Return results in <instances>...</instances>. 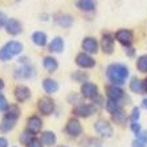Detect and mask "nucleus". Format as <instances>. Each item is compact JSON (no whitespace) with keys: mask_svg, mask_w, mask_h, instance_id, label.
Returning a JSON list of instances; mask_svg holds the SVG:
<instances>
[{"mask_svg":"<svg viewBox=\"0 0 147 147\" xmlns=\"http://www.w3.org/2000/svg\"><path fill=\"white\" fill-rule=\"evenodd\" d=\"M129 68L123 64L119 62H114V64H110L106 69V76L109 81L111 82V85H123L126 80L129 78Z\"/></svg>","mask_w":147,"mask_h":147,"instance_id":"nucleus-1","label":"nucleus"},{"mask_svg":"<svg viewBox=\"0 0 147 147\" xmlns=\"http://www.w3.org/2000/svg\"><path fill=\"white\" fill-rule=\"evenodd\" d=\"M94 129H96L97 134L101 135L102 138H111L114 134L111 123L107 122L106 119H98L94 123Z\"/></svg>","mask_w":147,"mask_h":147,"instance_id":"nucleus-2","label":"nucleus"},{"mask_svg":"<svg viewBox=\"0 0 147 147\" xmlns=\"http://www.w3.org/2000/svg\"><path fill=\"white\" fill-rule=\"evenodd\" d=\"M37 107L42 115H51L56 109V103L51 97H41L37 102Z\"/></svg>","mask_w":147,"mask_h":147,"instance_id":"nucleus-3","label":"nucleus"},{"mask_svg":"<svg viewBox=\"0 0 147 147\" xmlns=\"http://www.w3.org/2000/svg\"><path fill=\"white\" fill-rule=\"evenodd\" d=\"M76 65L82 69H90L96 66V60L85 52H81L76 56Z\"/></svg>","mask_w":147,"mask_h":147,"instance_id":"nucleus-4","label":"nucleus"},{"mask_svg":"<svg viewBox=\"0 0 147 147\" xmlns=\"http://www.w3.org/2000/svg\"><path fill=\"white\" fill-rule=\"evenodd\" d=\"M34 74H36L34 68L31 64H27V65H21L20 68H17L13 73V77L16 80H29L34 77Z\"/></svg>","mask_w":147,"mask_h":147,"instance_id":"nucleus-5","label":"nucleus"},{"mask_svg":"<svg viewBox=\"0 0 147 147\" xmlns=\"http://www.w3.org/2000/svg\"><path fill=\"white\" fill-rule=\"evenodd\" d=\"M96 106L94 105H89V103H81V105H76L73 109V114L81 118H88V117L93 115L96 113Z\"/></svg>","mask_w":147,"mask_h":147,"instance_id":"nucleus-6","label":"nucleus"},{"mask_svg":"<svg viewBox=\"0 0 147 147\" xmlns=\"http://www.w3.org/2000/svg\"><path fill=\"white\" fill-rule=\"evenodd\" d=\"M114 40H115V36L106 32V33L102 34V38H101V49L105 55H111L114 52Z\"/></svg>","mask_w":147,"mask_h":147,"instance_id":"nucleus-7","label":"nucleus"},{"mask_svg":"<svg viewBox=\"0 0 147 147\" xmlns=\"http://www.w3.org/2000/svg\"><path fill=\"white\" fill-rule=\"evenodd\" d=\"M65 133L68 134L69 137H73V138L81 135L82 126H81V123H80V121L77 119V118H72V119H69L68 122H66Z\"/></svg>","mask_w":147,"mask_h":147,"instance_id":"nucleus-8","label":"nucleus"},{"mask_svg":"<svg viewBox=\"0 0 147 147\" xmlns=\"http://www.w3.org/2000/svg\"><path fill=\"white\" fill-rule=\"evenodd\" d=\"M81 96L88 99H94L98 96V86L93 82H85L81 85Z\"/></svg>","mask_w":147,"mask_h":147,"instance_id":"nucleus-9","label":"nucleus"},{"mask_svg":"<svg viewBox=\"0 0 147 147\" xmlns=\"http://www.w3.org/2000/svg\"><path fill=\"white\" fill-rule=\"evenodd\" d=\"M115 38L118 42L126 48V47H130L133 44V40H134V34L130 29H119V31L115 33Z\"/></svg>","mask_w":147,"mask_h":147,"instance_id":"nucleus-10","label":"nucleus"},{"mask_svg":"<svg viewBox=\"0 0 147 147\" xmlns=\"http://www.w3.org/2000/svg\"><path fill=\"white\" fill-rule=\"evenodd\" d=\"M81 47L84 49V52L88 53V55H93V53L96 55L98 52V41L94 37H92V36H88V37H85L82 40Z\"/></svg>","mask_w":147,"mask_h":147,"instance_id":"nucleus-11","label":"nucleus"},{"mask_svg":"<svg viewBox=\"0 0 147 147\" xmlns=\"http://www.w3.org/2000/svg\"><path fill=\"white\" fill-rule=\"evenodd\" d=\"M13 96L16 98L17 102H25L28 99L31 98L32 93H31V89L25 85H17L13 90Z\"/></svg>","mask_w":147,"mask_h":147,"instance_id":"nucleus-12","label":"nucleus"},{"mask_svg":"<svg viewBox=\"0 0 147 147\" xmlns=\"http://www.w3.org/2000/svg\"><path fill=\"white\" fill-rule=\"evenodd\" d=\"M53 21H55L56 24L58 25V27L61 28H70L73 25V16L69 13H56L55 16H53Z\"/></svg>","mask_w":147,"mask_h":147,"instance_id":"nucleus-13","label":"nucleus"},{"mask_svg":"<svg viewBox=\"0 0 147 147\" xmlns=\"http://www.w3.org/2000/svg\"><path fill=\"white\" fill-rule=\"evenodd\" d=\"M106 96H107L109 99H113V101H118V102H121V101L125 98V92L121 89L119 86L107 85L106 86Z\"/></svg>","mask_w":147,"mask_h":147,"instance_id":"nucleus-14","label":"nucleus"},{"mask_svg":"<svg viewBox=\"0 0 147 147\" xmlns=\"http://www.w3.org/2000/svg\"><path fill=\"white\" fill-rule=\"evenodd\" d=\"M5 32L11 36H17L23 32V24L16 19H9L5 25Z\"/></svg>","mask_w":147,"mask_h":147,"instance_id":"nucleus-15","label":"nucleus"},{"mask_svg":"<svg viewBox=\"0 0 147 147\" xmlns=\"http://www.w3.org/2000/svg\"><path fill=\"white\" fill-rule=\"evenodd\" d=\"M42 129V121L40 117L37 115H32L27 119V130L32 131L33 134H37Z\"/></svg>","mask_w":147,"mask_h":147,"instance_id":"nucleus-16","label":"nucleus"},{"mask_svg":"<svg viewBox=\"0 0 147 147\" xmlns=\"http://www.w3.org/2000/svg\"><path fill=\"white\" fill-rule=\"evenodd\" d=\"M5 51L9 53L12 57L13 56H17V55H20L21 52H23V49H24V45L21 44V42H19V41H15V40H12V41H8L7 44L3 47Z\"/></svg>","mask_w":147,"mask_h":147,"instance_id":"nucleus-17","label":"nucleus"},{"mask_svg":"<svg viewBox=\"0 0 147 147\" xmlns=\"http://www.w3.org/2000/svg\"><path fill=\"white\" fill-rule=\"evenodd\" d=\"M31 38L33 41V44L37 45V47H45L48 44V36L42 31H34L31 34Z\"/></svg>","mask_w":147,"mask_h":147,"instance_id":"nucleus-18","label":"nucleus"},{"mask_svg":"<svg viewBox=\"0 0 147 147\" xmlns=\"http://www.w3.org/2000/svg\"><path fill=\"white\" fill-rule=\"evenodd\" d=\"M42 66L45 68V70L49 73H55L58 69V61L57 58H55L53 56H45L42 60Z\"/></svg>","mask_w":147,"mask_h":147,"instance_id":"nucleus-19","label":"nucleus"},{"mask_svg":"<svg viewBox=\"0 0 147 147\" xmlns=\"http://www.w3.org/2000/svg\"><path fill=\"white\" fill-rule=\"evenodd\" d=\"M64 48H65V41H64L62 37H60V36H56L49 42V51L53 52V53H62Z\"/></svg>","mask_w":147,"mask_h":147,"instance_id":"nucleus-20","label":"nucleus"},{"mask_svg":"<svg viewBox=\"0 0 147 147\" xmlns=\"http://www.w3.org/2000/svg\"><path fill=\"white\" fill-rule=\"evenodd\" d=\"M58 82L53 78H45L42 81V89L47 94H55L58 92Z\"/></svg>","mask_w":147,"mask_h":147,"instance_id":"nucleus-21","label":"nucleus"},{"mask_svg":"<svg viewBox=\"0 0 147 147\" xmlns=\"http://www.w3.org/2000/svg\"><path fill=\"white\" fill-rule=\"evenodd\" d=\"M16 122L17 119H13V118H9V117L4 115L1 122H0V131H3V133H8L16 126Z\"/></svg>","mask_w":147,"mask_h":147,"instance_id":"nucleus-22","label":"nucleus"},{"mask_svg":"<svg viewBox=\"0 0 147 147\" xmlns=\"http://www.w3.org/2000/svg\"><path fill=\"white\" fill-rule=\"evenodd\" d=\"M77 7L84 12H92L97 7V0H77Z\"/></svg>","mask_w":147,"mask_h":147,"instance_id":"nucleus-23","label":"nucleus"},{"mask_svg":"<svg viewBox=\"0 0 147 147\" xmlns=\"http://www.w3.org/2000/svg\"><path fill=\"white\" fill-rule=\"evenodd\" d=\"M129 88H130V90L133 93H138V94H140V93L144 92L143 81L139 80L138 77H133V78H131L130 84H129Z\"/></svg>","mask_w":147,"mask_h":147,"instance_id":"nucleus-24","label":"nucleus"},{"mask_svg":"<svg viewBox=\"0 0 147 147\" xmlns=\"http://www.w3.org/2000/svg\"><path fill=\"white\" fill-rule=\"evenodd\" d=\"M56 140H57V138H56V134L53 131H44V133H41V142L45 146H49V147L55 146Z\"/></svg>","mask_w":147,"mask_h":147,"instance_id":"nucleus-25","label":"nucleus"},{"mask_svg":"<svg viewBox=\"0 0 147 147\" xmlns=\"http://www.w3.org/2000/svg\"><path fill=\"white\" fill-rule=\"evenodd\" d=\"M34 139V134L29 130H24L23 133L20 134V137H19V140H20L21 144H24V146H28V144L31 143L32 140Z\"/></svg>","mask_w":147,"mask_h":147,"instance_id":"nucleus-26","label":"nucleus"},{"mask_svg":"<svg viewBox=\"0 0 147 147\" xmlns=\"http://www.w3.org/2000/svg\"><path fill=\"white\" fill-rule=\"evenodd\" d=\"M105 107H106V110L110 114H114L115 111H118V110L122 109V103L118 102V101H113V99H107Z\"/></svg>","mask_w":147,"mask_h":147,"instance_id":"nucleus-27","label":"nucleus"},{"mask_svg":"<svg viewBox=\"0 0 147 147\" xmlns=\"http://www.w3.org/2000/svg\"><path fill=\"white\" fill-rule=\"evenodd\" d=\"M20 107L17 106V105H9L8 109L5 110V114L4 115L9 117V118H13V119H19V117H20Z\"/></svg>","mask_w":147,"mask_h":147,"instance_id":"nucleus-28","label":"nucleus"},{"mask_svg":"<svg viewBox=\"0 0 147 147\" xmlns=\"http://www.w3.org/2000/svg\"><path fill=\"white\" fill-rule=\"evenodd\" d=\"M89 78V76L86 72H82V70H77V72L72 73V80L76 82H82V84H85Z\"/></svg>","mask_w":147,"mask_h":147,"instance_id":"nucleus-29","label":"nucleus"},{"mask_svg":"<svg viewBox=\"0 0 147 147\" xmlns=\"http://www.w3.org/2000/svg\"><path fill=\"white\" fill-rule=\"evenodd\" d=\"M111 117H113L114 122L118 123V125L125 123V121L127 119V115H126V113H125V110L123 109H121V110H118V111H115L114 114H111Z\"/></svg>","mask_w":147,"mask_h":147,"instance_id":"nucleus-30","label":"nucleus"},{"mask_svg":"<svg viewBox=\"0 0 147 147\" xmlns=\"http://www.w3.org/2000/svg\"><path fill=\"white\" fill-rule=\"evenodd\" d=\"M137 68L139 72L147 73V55L140 56V57L137 60Z\"/></svg>","mask_w":147,"mask_h":147,"instance_id":"nucleus-31","label":"nucleus"},{"mask_svg":"<svg viewBox=\"0 0 147 147\" xmlns=\"http://www.w3.org/2000/svg\"><path fill=\"white\" fill-rule=\"evenodd\" d=\"M8 106H9V103H8L5 96L0 93V111H5L8 109Z\"/></svg>","mask_w":147,"mask_h":147,"instance_id":"nucleus-32","label":"nucleus"},{"mask_svg":"<svg viewBox=\"0 0 147 147\" xmlns=\"http://www.w3.org/2000/svg\"><path fill=\"white\" fill-rule=\"evenodd\" d=\"M139 117H140V110H139V107H134L133 111H131V115H130L131 123H133V122H138V121H139Z\"/></svg>","mask_w":147,"mask_h":147,"instance_id":"nucleus-33","label":"nucleus"},{"mask_svg":"<svg viewBox=\"0 0 147 147\" xmlns=\"http://www.w3.org/2000/svg\"><path fill=\"white\" fill-rule=\"evenodd\" d=\"M11 60H12V56H11L4 48L0 49V61L5 62V61H11Z\"/></svg>","mask_w":147,"mask_h":147,"instance_id":"nucleus-34","label":"nucleus"},{"mask_svg":"<svg viewBox=\"0 0 147 147\" xmlns=\"http://www.w3.org/2000/svg\"><path fill=\"white\" fill-rule=\"evenodd\" d=\"M8 20H9V19H8L7 15L4 13L3 11H0V29H1V28H5Z\"/></svg>","mask_w":147,"mask_h":147,"instance_id":"nucleus-35","label":"nucleus"},{"mask_svg":"<svg viewBox=\"0 0 147 147\" xmlns=\"http://www.w3.org/2000/svg\"><path fill=\"white\" fill-rule=\"evenodd\" d=\"M130 129H131V131H133L135 135H137V134H139L140 131H142V130H140L139 122H133V123H131V126H130Z\"/></svg>","mask_w":147,"mask_h":147,"instance_id":"nucleus-36","label":"nucleus"},{"mask_svg":"<svg viewBox=\"0 0 147 147\" xmlns=\"http://www.w3.org/2000/svg\"><path fill=\"white\" fill-rule=\"evenodd\" d=\"M135 137H137V139H139L140 142H143V143L147 144V131H140V133L137 134Z\"/></svg>","mask_w":147,"mask_h":147,"instance_id":"nucleus-37","label":"nucleus"},{"mask_svg":"<svg viewBox=\"0 0 147 147\" xmlns=\"http://www.w3.org/2000/svg\"><path fill=\"white\" fill-rule=\"evenodd\" d=\"M27 147H44V144H42V142H41L40 139H37V138H34L33 140H32L31 143L28 144Z\"/></svg>","mask_w":147,"mask_h":147,"instance_id":"nucleus-38","label":"nucleus"},{"mask_svg":"<svg viewBox=\"0 0 147 147\" xmlns=\"http://www.w3.org/2000/svg\"><path fill=\"white\" fill-rule=\"evenodd\" d=\"M131 147H147V144L143 143V142H140L139 139H134V140H133V144H131Z\"/></svg>","mask_w":147,"mask_h":147,"instance_id":"nucleus-39","label":"nucleus"},{"mask_svg":"<svg viewBox=\"0 0 147 147\" xmlns=\"http://www.w3.org/2000/svg\"><path fill=\"white\" fill-rule=\"evenodd\" d=\"M125 53H127V56H134V48H131V47H126L125 48Z\"/></svg>","mask_w":147,"mask_h":147,"instance_id":"nucleus-40","label":"nucleus"},{"mask_svg":"<svg viewBox=\"0 0 147 147\" xmlns=\"http://www.w3.org/2000/svg\"><path fill=\"white\" fill-rule=\"evenodd\" d=\"M0 147H8V140L4 137H0Z\"/></svg>","mask_w":147,"mask_h":147,"instance_id":"nucleus-41","label":"nucleus"},{"mask_svg":"<svg viewBox=\"0 0 147 147\" xmlns=\"http://www.w3.org/2000/svg\"><path fill=\"white\" fill-rule=\"evenodd\" d=\"M142 107L147 110V98H143V101H142Z\"/></svg>","mask_w":147,"mask_h":147,"instance_id":"nucleus-42","label":"nucleus"},{"mask_svg":"<svg viewBox=\"0 0 147 147\" xmlns=\"http://www.w3.org/2000/svg\"><path fill=\"white\" fill-rule=\"evenodd\" d=\"M4 89V81H3V78H0V92Z\"/></svg>","mask_w":147,"mask_h":147,"instance_id":"nucleus-43","label":"nucleus"},{"mask_svg":"<svg viewBox=\"0 0 147 147\" xmlns=\"http://www.w3.org/2000/svg\"><path fill=\"white\" fill-rule=\"evenodd\" d=\"M143 85H144V92L147 93V78H146V80H144V81H143Z\"/></svg>","mask_w":147,"mask_h":147,"instance_id":"nucleus-44","label":"nucleus"},{"mask_svg":"<svg viewBox=\"0 0 147 147\" xmlns=\"http://www.w3.org/2000/svg\"><path fill=\"white\" fill-rule=\"evenodd\" d=\"M58 147H66V146H58Z\"/></svg>","mask_w":147,"mask_h":147,"instance_id":"nucleus-45","label":"nucleus"},{"mask_svg":"<svg viewBox=\"0 0 147 147\" xmlns=\"http://www.w3.org/2000/svg\"><path fill=\"white\" fill-rule=\"evenodd\" d=\"M17 1H20V0H17Z\"/></svg>","mask_w":147,"mask_h":147,"instance_id":"nucleus-46","label":"nucleus"}]
</instances>
